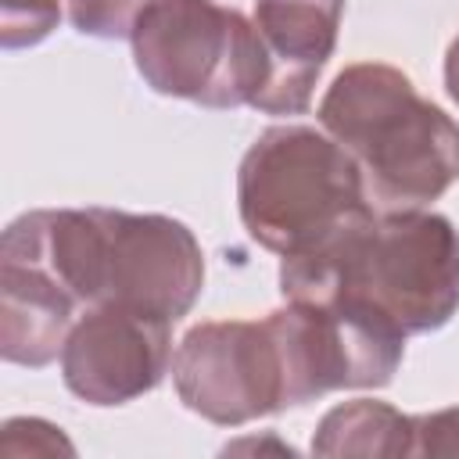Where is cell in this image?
Masks as SVG:
<instances>
[{
  "label": "cell",
  "mask_w": 459,
  "mask_h": 459,
  "mask_svg": "<svg viewBox=\"0 0 459 459\" xmlns=\"http://www.w3.org/2000/svg\"><path fill=\"white\" fill-rule=\"evenodd\" d=\"M0 255L47 269L79 305H118L176 323L204 283L197 237L169 215L39 208L4 230Z\"/></svg>",
  "instance_id": "1"
},
{
  "label": "cell",
  "mask_w": 459,
  "mask_h": 459,
  "mask_svg": "<svg viewBox=\"0 0 459 459\" xmlns=\"http://www.w3.org/2000/svg\"><path fill=\"white\" fill-rule=\"evenodd\" d=\"M287 301H359L405 337L441 330L459 308V230L434 212H362L283 258Z\"/></svg>",
  "instance_id": "2"
},
{
  "label": "cell",
  "mask_w": 459,
  "mask_h": 459,
  "mask_svg": "<svg viewBox=\"0 0 459 459\" xmlns=\"http://www.w3.org/2000/svg\"><path fill=\"white\" fill-rule=\"evenodd\" d=\"M319 126L355 158L377 212H412L459 179V126L391 65H348L319 100Z\"/></svg>",
  "instance_id": "3"
},
{
  "label": "cell",
  "mask_w": 459,
  "mask_h": 459,
  "mask_svg": "<svg viewBox=\"0 0 459 459\" xmlns=\"http://www.w3.org/2000/svg\"><path fill=\"white\" fill-rule=\"evenodd\" d=\"M237 204L251 240L280 258L373 208L355 158L312 126H273L247 147L237 172Z\"/></svg>",
  "instance_id": "4"
},
{
  "label": "cell",
  "mask_w": 459,
  "mask_h": 459,
  "mask_svg": "<svg viewBox=\"0 0 459 459\" xmlns=\"http://www.w3.org/2000/svg\"><path fill=\"white\" fill-rule=\"evenodd\" d=\"M129 43L151 90L201 108L255 104L269 82L255 22L215 0H151Z\"/></svg>",
  "instance_id": "5"
},
{
  "label": "cell",
  "mask_w": 459,
  "mask_h": 459,
  "mask_svg": "<svg viewBox=\"0 0 459 459\" xmlns=\"http://www.w3.org/2000/svg\"><path fill=\"white\" fill-rule=\"evenodd\" d=\"M172 380L183 405L219 427L287 409L283 359L269 319L190 326L172 355Z\"/></svg>",
  "instance_id": "6"
},
{
  "label": "cell",
  "mask_w": 459,
  "mask_h": 459,
  "mask_svg": "<svg viewBox=\"0 0 459 459\" xmlns=\"http://www.w3.org/2000/svg\"><path fill=\"white\" fill-rule=\"evenodd\" d=\"M172 362V323L118 305L90 308L61 348L65 387L90 405H122L161 384Z\"/></svg>",
  "instance_id": "7"
},
{
  "label": "cell",
  "mask_w": 459,
  "mask_h": 459,
  "mask_svg": "<svg viewBox=\"0 0 459 459\" xmlns=\"http://www.w3.org/2000/svg\"><path fill=\"white\" fill-rule=\"evenodd\" d=\"M82 305L39 265L0 255V351L14 366H47L61 355Z\"/></svg>",
  "instance_id": "8"
},
{
  "label": "cell",
  "mask_w": 459,
  "mask_h": 459,
  "mask_svg": "<svg viewBox=\"0 0 459 459\" xmlns=\"http://www.w3.org/2000/svg\"><path fill=\"white\" fill-rule=\"evenodd\" d=\"M316 455H416L412 416H402L387 402L355 398L323 416L316 437Z\"/></svg>",
  "instance_id": "9"
},
{
  "label": "cell",
  "mask_w": 459,
  "mask_h": 459,
  "mask_svg": "<svg viewBox=\"0 0 459 459\" xmlns=\"http://www.w3.org/2000/svg\"><path fill=\"white\" fill-rule=\"evenodd\" d=\"M151 0H68V18L82 36L129 39Z\"/></svg>",
  "instance_id": "10"
},
{
  "label": "cell",
  "mask_w": 459,
  "mask_h": 459,
  "mask_svg": "<svg viewBox=\"0 0 459 459\" xmlns=\"http://www.w3.org/2000/svg\"><path fill=\"white\" fill-rule=\"evenodd\" d=\"M61 22V0H4V47H32Z\"/></svg>",
  "instance_id": "11"
},
{
  "label": "cell",
  "mask_w": 459,
  "mask_h": 459,
  "mask_svg": "<svg viewBox=\"0 0 459 459\" xmlns=\"http://www.w3.org/2000/svg\"><path fill=\"white\" fill-rule=\"evenodd\" d=\"M416 455H459V405L430 416H412Z\"/></svg>",
  "instance_id": "12"
},
{
  "label": "cell",
  "mask_w": 459,
  "mask_h": 459,
  "mask_svg": "<svg viewBox=\"0 0 459 459\" xmlns=\"http://www.w3.org/2000/svg\"><path fill=\"white\" fill-rule=\"evenodd\" d=\"M445 86H448L452 100L459 104V39L448 47V57H445Z\"/></svg>",
  "instance_id": "13"
}]
</instances>
